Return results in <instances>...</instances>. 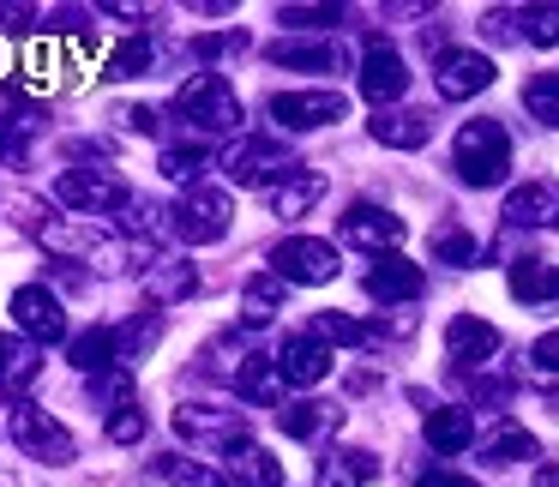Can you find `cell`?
Here are the masks:
<instances>
[{"label":"cell","instance_id":"1","mask_svg":"<svg viewBox=\"0 0 559 487\" xmlns=\"http://www.w3.org/2000/svg\"><path fill=\"white\" fill-rule=\"evenodd\" d=\"M451 169H457L463 187H499L511 169V139L499 121H469L451 145Z\"/></svg>","mask_w":559,"mask_h":487},{"label":"cell","instance_id":"2","mask_svg":"<svg viewBox=\"0 0 559 487\" xmlns=\"http://www.w3.org/2000/svg\"><path fill=\"white\" fill-rule=\"evenodd\" d=\"M175 115L193 121L199 133H235V127L247 121L241 97L229 91V79H223V73H193V79H187V85L175 91Z\"/></svg>","mask_w":559,"mask_h":487},{"label":"cell","instance_id":"3","mask_svg":"<svg viewBox=\"0 0 559 487\" xmlns=\"http://www.w3.org/2000/svg\"><path fill=\"white\" fill-rule=\"evenodd\" d=\"M7 433H13V446L25 451V458H37V463H73V458H79L73 433H67V427L55 421L49 409H37V403H13V415H7Z\"/></svg>","mask_w":559,"mask_h":487},{"label":"cell","instance_id":"4","mask_svg":"<svg viewBox=\"0 0 559 487\" xmlns=\"http://www.w3.org/2000/svg\"><path fill=\"white\" fill-rule=\"evenodd\" d=\"M55 199H61L67 211H85V217H103V211H127V205H133L127 181H121V175H109V169H67L61 181H55Z\"/></svg>","mask_w":559,"mask_h":487},{"label":"cell","instance_id":"5","mask_svg":"<svg viewBox=\"0 0 559 487\" xmlns=\"http://www.w3.org/2000/svg\"><path fill=\"white\" fill-rule=\"evenodd\" d=\"M229 217H235L229 193H217V187H193V193L175 205L169 229L181 235V241H193V247H211V241H223V235H229Z\"/></svg>","mask_w":559,"mask_h":487},{"label":"cell","instance_id":"6","mask_svg":"<svg viewBox=\"0 0 559 487\" xmlns=\"http://www.w3.org/2000/svg\"><path fill=\"white\" fill-rule=\"evenodd\" d=\"M271 265L283 283H331L337 277V247L319 241V235H289V241L271 247Z\"/></svg>","mask_w":559,"mask_h":487},{"label":"cell","instance_id":"7","mask_svg":"<svg viewBox=\"0 0 559 487\" xmlns=\"http://www.w3.org/2000/svg\"><path fill=\"white\" fill-rule=\"evenodd\" d=\"M223 169H229V181L259 187V181H271V175H283V181H289V175H295V157H289V145H283V139L253 133V139H241V145H229Z\"/></svg>","mask_w":559,"mask_h":487},{"label":"cell","instance_id":"8","mask_svg":"<svg viewBox=\"0 0 559 487\" xmlns=\"http://www.w3.org/2000/svg\"><path fill=\"white\" fill-rule=\"evenodd\" d=\"M271 115H277L289 133H313V127H331L349 115V97L343 91H283L271 97Z\"/></svg>","mask_w":559,"mask_h":487},{"label":"cell","instance_id":"9","mask_svg":"<svg viewBox=\"0 0 559 487\" xmlns=\"http://www.w3.org/2000/svg\"><path fill=\"white\" fill-rule=\"evenodd\" d=\"M13 325H19V337H31V343H61L67 337V307L55 301L43 283H25V289H13Z\"/></svg>","mask_w":559,"mask_h":487},{"label":"cell","instance_id":"10","mask_svg":"<svg viewBox=\"0 0 559 487\" xmlns=\"http://www.w3.org/2000/svg\"><path fill=\"white\" fill-rule=\"evenodd\" d=\"M433 85H439L445 103H469V97H481V91L493 85V61L475 55V49H445L439 67H433Z\"/></svg>","mask_w":559,"mask_h":487},{"label":"cell","instance_id":"11","mask_svg":"<svg viewBox=\"0 0 559 487\" xmlns=\"http://www.w3.org/2000/svg\"><path fill=\"white\" fill-rule=\"evenodd\" d=\"M403 91H409V67H403V55L391 49L385 37H373L367 55H361V97L385 109V103H397Z\"/></svg>","mask_w":559,"mask_h":487},{"label":"cell","instance_id":"12","mask_svg":"<svg viewBox=\"0 0 559 487\" xmlns=\"http://www.w3.org/2000/svg\"><path fill=\"white\" fill-rule=\"evenodd\" d=\"M337 229H343L349 247H367V253H391V247L403 241V217L385 211V205H349Z\"/></svg>","mask_w":559,"mask_h":487},{"label":"cell","instance_id":"13","mask_svg":"<svg viewBox=\"0 0 559 487\" xmlns=\"http://www.w3.org/2000/svg\"><path fill=\"white\" fill-rule=\"evenodd\" d=\"M511 229H559V181H523L506 193Z\"/></svg>","mask_w":559,"mask_h":487},{"label":"cell","instance_id":"14","mask_svg":"<svg viewBox=\"0 0 559 487\" xmlns=\"http://www.w3.org/2000/svg\"><path fill=\"white\" fill-rule=\"evenodd\" d=\"M421 289H427V271L409 265L403 253H379L373 271H367V295L373 301H415Z\"/></svg>","mask_w":559,"mask_h":487},{"label":"cell","instance_id":"15","mask_svg":"<svg viewBox=\"0 0 559 487\" xmlns=\"http://www.w3.org/2000/svg\"><path fill=\"white\" fill-rule=\"evenodd\" d=\"M445 355L457 367H481V361H493V355H499V331L487 325V319H475V313H457L445 325Z\"/></svg>","mask_w":559,"mask_h":487},{"label":"cell","instance_id":"16","mask_svg":"<svg viewBox=\"0 0 559 487\" xmlns=\"http://www.w3.org/2000/svg\"><path fill=\"white\" fill-rule=\"evenodd\" d=\"M367 133L391 151H421L427 139H433V115L427 109H379L373 121H367Z\"/></svg>","mask_w":559,"mask_h":487},{"label":"cell","instance_id":"17","mask_svg":"<svg viewBox=\"0 0 559 487\" xmlns=\"http://www.w3.org/2000/svg\"><path fill=\"white\" fill-rule=\"evenodd\" d=\"M277 373L289 379V385H319V379L331 373V343H319L313 331L289 337V343L277 349Z\"/></svg>","mask_w":559,"mask_h":487},{"label":"cell","instance_id":"18","mask_svg":"<svg viewBox=\"0 0 559 487\" xmlns=\"http://www.w3.org/2000/svg\"><path fill=\"white\" fill-rule=\"evenodd\" d=\"M175 427H181L187 439H223V446H241L247 439V415L241 409H211V403L175 409Z\"/></svg>","mask_w":559,"mask_h":487},{"label":"cell","instance_id":"19","mask_svg":"<svg viewBox=\"0 0 559 487\" xmlns=\"http://www.w3.org/2000/svg\"><path fill=\"white\" fill-rule=\"evenodd\" d=\"M67 361H73L79 373H109V367H121V331L115 325L79 331V337L67 343Z\"/></svg>","mask_w":559,"mask_h":487},{"label":"cell","instance_id":"20","mask_svg":"<svg viewBox=\"0 0 559 487\" xmlns=\"http://www.w3.org/2000/svg\"><path fill=\"white\" fill-rule=\"evenodd\" d=\"M325 199V175H313V169H295L289 181H277L271 187V217H307V211Z\"/></svg>","mask_w":559,"mask_h":487},{"label":"cell","instance_id":"21","mask_svg":"<svg viewBox=\"0 0 559 487\" xmlns=\"http://www.w3.org/2000/svg\"><path fill=\"white\" fill-rule=\"evenodd\" d=\"M37 373H43L37 343L19 337V331H0V385H7V391H25V385H37Z\"/></svg>","mask_w":559,"mask_h":487},{"label":"cell","instance_id":"22","mask_svg":"<svg viewBox=\"0 0 559 487\" xmlns=\"http://www.w3.org/2000/svg\"><path fill=\"white\" fill-rule=\"evenodd\" d=\"M421 433H427V446L433 451H469L475 446V415L469 409H427V421H421Z\"/></svg>","mask_w":559,"mask_h":487},{"label":"cell","instance_id":"23","mask_svg":"<svg viewBox=\"0 0 559 487\" xmlns=\"http://www.w3.org/2000/svg\"><path fill=\"white\" fill-rule=\"evenodd\" d=\"M229 475H235L241 487H283V463L271 458L265 446H253V439L229 446Z\"/></svg>","mask_w":559,"mask_h":487},{"label":"cell","instance_id":"24","mask_svg":"<svg viewBox=\"0 0 559 487\" xmlns=\"http://www.w3.org/2000/svg\"><path fill=\"white\" fill-rule=\"evenodd\" d=\"M283 295H289V283H283L277 271H259V277H247V289H241V319H247V325H271V319L283 313Z\"/></svg>","mask_w":559,"mask_h":487},{"label":"cell","instance_id":"25","mask_svg":"<svg viewBox=\"0 0 559 487\" xmlns=\"http://www.w3.org/2000/svg\"><path fill=\"white\" fill-rule=\"evenodd\" d=\"M199 289V271L187 265V259H157V265L145 271V295L157 307H169V301H187V295Z\"/></svg>","mask_w":559,"mask_h":487},{"label":"cell","instance_id":"26","mask_svg":"<svg viewBox=\"0 0 559 487\" xmlns=\"http://www.w3.org/2000/svg\"><path fill=\"white\" fill-rule=\"evenodd\" d=\"M277 427L289 439H319V433H331V427H343V409L337 403H289V409H277Z\"/></svg>","mask_w":559,"mask_h":487},{"label":"cell","instance_id":"27","mask_svg":"<svg viewBox=\"0 0 559 487\" xmlns=\"http://www.w3.org/2000/svg\"><path fill=\"white\" fill-rule=\"evenodd\" d=\"M379 475V458L373 451H331L319 463V487H367Z\"/></svg>","mask_w":559,"mask_h":487},{"label":"cell","instance_id":"28","mask_svg":"<svg viewBox=\"0 0 559 487\" xmlns=\"http://www.w3.org/2000/svg\"><path fill=\"white\" fill-rule=\"evenodd\" d=\"M481 458L487 463H523V458H535V433L499 415V421L487 427V439H481Z\"/></svg>","mask_w":559,"mask_h":487},{"label":"cell","instance_id":"29","mask_svg":"<svg viewBox=\"0 0 559 487\" xmlns=\"http://www.w3.org/2000/svg\"><path fill=\"white\" fill-rule=\"evenodd\" d=\"M205 163H211V145H205V139H181V145H169V151L157 157V169L169 175V181H181L187 193H193L199 175H205Z\"/></svg>","mask_w":559,"mask_h":487},{"label":"cell","instance_id":"30","mask_svg":"<svg viewBox=\"0 0 559 487\" xmlns=\"http://www.w3.org/2000/svg\"><path fill=\"white\" fill-rule=\"evenodd\" d=\"M265 55L277 67H301V73H331V67H337V49H331V43H295V37H283V43H271Z\"/></svg>","mask_w":559,"mask_h":487},{"label":"cell","instance_id":"31","mask_svg":"<svg viewBox=\"0 0 559 487\" xmlns=\"http://www.w3.org/2000/svg\"><path fill=\"white\" fill-rule=\"evenodd\" d=\"M506 283H511V295H518V301H554V295H559L554 265H542V259H518Z\"/></svg>","mask_w":559,"mask_h":487},{"label":"cell","instance_id":"32","mask_svg":"<svg viewBox=\"0 0 559 487\" xmlns=\"http://www.w3.org/2000/svg\"><path fill=\"white\" fill-rule=\"evenodd\" d=\"M277 361H265V355H241V373H235V385L247 391L253 403H277Z\"/></svg>","mask_w":559,"mask_h":487},{"label":"cell","instance_id":"33","mask_svg":"<svg viewBox=\"0 0 559 487\" xmlns=\"http://www.w3.org/2000/svg\"><path fill=\"white\" fill-rule=\"evenodd\" d=\"M523 109L542 127H559V73H535L530 85H523Z\"/></svg>","mask_w":559,"mask_h":487},{"label":"cell","instance_id":"34","mask_svg":"<svg viewBox=\"0 0 559 487\" xmlns=\"http://www.w3.org/2000/svg\"><path fill=\"white\" fill-rule=\"evenodd\" d=\"M518 31H523V43H535V49H559V7H523Z\"/></svg>","mask_w":559,"mask_h":487},{"label":"cell","instance_id":"35","mask_svg":"<svg viewBox=\"0 0 559 487\" xmlns=\"http://www.w3.org/2000/svg\"><path fill=\"white\" fill-rule=\"evenodd\" d=\"M37 235H43V247H55V253H79V259H97V247H103L91 229H67V223H55V217L43 223Z\"/></svg>","mask_w":559,"mask_h":487},{"label":"cell","instance_id":"36","mask_svg":"<svg viewBox=\"0 0 559 487\" xmlns=\"http://www.w3.org/2000/svg\"><path fill=\"white\" fill-rule=\"evenodd\" d=\"M151 61H157V49H151L145 37H127L121 49L109 55V67H103V73H109V79H139V73H151Z\"/></svg>","mask_w":559,"mask_h":487},{"label":"cell","instance_id":"37","mask_svg":"<svg viewBox=\"0 0 559 487\" xmlns=\"http://www.w3.org/2000/svg\"><path fill=\"white\" fill-rule=\"evenodd\" d=\"M91 397H97V409H127V403H133V373H127V367H109V373H97L91 379Z\"/></svg>","mask_w":559,"mask_h":487},{"label":"cell","instance_id":"38","mask_svg":"<svg viewBox=\"0 0 559 487\" xmlns=\"http://www.w3.org/2000/svg\"><path fill=\"white\" fill-rule=\"evenodd\" d=\"M433 259H439V265H469L475 241L457 229V223H439V229H433Z\"/></svg>","mask_w":559,"mask_h":487},{"label":"cell","instance_id":"39","mask_svg":"<svg viewBox=\"0 0 559 487\" xmlns=\"http://www.w3.org/2000/svg\"><path fill=\"white\" fill-rule=\"evenodd\" d=\"M313 337H319V343H373V331L355 325L349 313H319V319H313Z\"/></svg>","mask_w":559,"mask_h":487},{"label":"cell","instance_id":"40","mask_svg":"<svg viewBox=\"0 0 559 487\" xmlns=\"http://www.w3.org/2000/svg\"><path fill=\"white\" fill-rule=\"evenodd\" d=\"M145 427H151V415L139 409V403H127V409L109 415V427H103V433H109L115 446H139V439H145Z\"/></svg>","mask_w":559,"mask_h":487},{"label":"cell","instance_id":"41","mask_svg":"<svg viewBox=\"0 0 559 487\" xmlns=\"http://www.w3.org/2000/svg\"><path fill=\"white\" fill-rule=\"evenodd\" d=\"M163 475H169V487H229L217 470H205V463H187V458H169V463H163Z\"/></svg>","mask_w":559,"mask_h":487},{"label":"cell","instance_id":"42","mask_svg":"<svg viewBox=\"0 0 559 487\" xmlns=\"http://www.w3.org/2000/svg\"><path fill=\"white\" fill-rule=\"evenodd\" d=\"M31 127H37V121H19V115H7V121H0V163H25Z\"/></svg>","mask_w":559,"mask_h":487},{"label":"cell","instance_id":"43","mask_svg":"<svg viewBox=\"0 0 559 487\" xmlns=\"http://www.w3.org/2000/svg\"><path fill=\"white\" fill-rule=\"evenodd\" d=\"M277 19L295 31H319V25H343V7H283Z\"/></svg>","mask_w":559,"mask_h":487},{"label":"cell","instance_id":"44","mask_svg":"<svg viewBox=\"0 0 559 487\" xmlns=\"http://www.w3.org/2000/svg\"><path fill=\"white\" fill-rule=\"evenodd\" d=\"M31 25H37V7H0V31L7 37H25Z\"/></svg>","mask_w":559,"mask_h":487},{"label":"cell","instance_id":"45","mask_svg":"<svg viewBox=\"0 0 559 487\" xmlns=\"http://www.w3.org/2000/svg\"><path fill=\"white\" fill-rule=\"evenodd\" d=\"M193 49L205 55V61H211V55H229V49H247V31H223V37H199Z\"/></svg>","mask_w":559,"mask_h":487},{"label":"cell","instance_id":"46","mask_svg":"<svg viewBox=\"0 0 559 487\" xmlns=\"http://www.w3.org/2000/svg\"><path fill=\"white\" fill-rule=\"evenodd\" d=\"M530 361L542 367V373H559V331H547V337H535Z\"/></svg>","mask_w":559,"mask_h":487},{"label":"cell","instance_id":"47","mask_svg":"<svg viewBox=\"0 0 559 487\" xmlns=\"http://www.w3.org/2000/svg\"><path fill=\"white\" fill-rule=\"evenodd\" d=\"M121 127H133V133H157V109H145V103H127L121 109Z\"/></svg>","mask_w":559,"mask_h":487},{"label":"cell","instance_id":"48","mask_svg":"<svg viewBox=\"0 0 559 487\" xmlns=\"http://www.w3.org/2000/svg\"><path fill=\"white\" fill-rule=\"evenodd\" d=\"M415 487H481V482H475V475H457V470H427Z\"/></svg>","mask_w":559,"mask_h":487},{"label":"cell","instance_id":"49","mask_svg":"<svg viewBox=\"0 0 559 487\" xmlns=\"http://www.w3.org/2000/svg\"><path fill=\"white\" fill-rule=\"evenodd\" d=\"M103 13H115V19H145V7H139V0H103Z\"/></svg>","mask_w":559,"mask_h":487},{"label":"cell","instance_id":"50","mask_svg":"<svg viewBox=\"0 0 559 487\" xmlns=\"http://www.w3.org/2000/svg\"><path fill=\"white\" fill-rule=\"evenodd\" d=\"M535 487H559V463H542V470H535Z\"/></svg>","mask_w":559,"mask_h":487}]
</instances>
